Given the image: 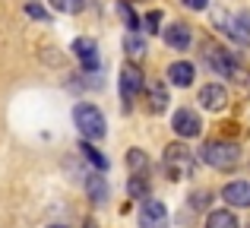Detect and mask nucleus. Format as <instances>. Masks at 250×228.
Returning <instances> with one entry per match:
<instances>
[{"label":"nucleus","instance_id":"f257e3e1","mask_svg":"<svg viewBox=\"0 0 250 228\" xmlns=\"http://www.w3.org/2000/svg\"><path fill=\"white\" fill-rule=\"evenodd\" d=\"M196 159L225 171V168H234L241 162V149H238V143H228V140H206L196 149Z\"/></svg>","mask_w":250,"mask_h":228},{"label":"nucleus","instance_id":"f03ea898","mask_svg":"<svg viewBox=\"0 0 250 228\" xmlns=\"http://www.w3.org/2000/svg\"><path fill=\"white\" fill-rule=\"evenodd\" d=\"M193 149H187L184 143H171V146L165 149V155H162V168H165V174L171 181H184L193 174Z\"/></svg>","mask_w":250,"mask_h":228},{"label":"nucleus","instance_id":"7ed1b4c3","mask_svg":"<svg viewBox=\"0 0 250 228\" xmlns=\"http://www.w3.org/2000/svg\"><path fill=\"white\" fill-rule=\"evenodd\" d=\"M73 124H76V130H80V136L89 140V143H95V140L104 136V114L98 111L95 105H89V102H83V105L73 108Z\"/></svg>","mask_w":250,"mask_h":228},{"label":"nucleus","instance_id":"20e7f679","mask_svg":"<svg viewBox=\"0 0 250 228\" xmlns=\"http://www.w3.org/2000/svg\"><path fill=\"white\" fill-rule=\"evenodd\" d=\"M215 25H219V32L228 35L231 41H238V44L250 41V13H241L238 19L225 16V13H215Z\"/></svg>","mask_w":250,"mask_h":228},{"label":"nucleus","instance_id":"39448f33","mask_svg":"<svg viewBox=\"0 0 250 228\" xmlns=\"http://www.w3.org/2000/svg\"><path fill=\"white\" fill-rule=\"evenodd\" d=\"M117 89H121V99H124V108H130V102L140 95L143 89V73L140 67H133V63H124L121 70V83H117Z\"/></svg>","mask_w":250,"mask_h":228},{"label":"nucleus","instance_id":"423d86ee","mask_svg":"<svg viewBox=\"0 0 250 228\" xmlns=\"http://www.w3.org/2000/svg\"><path fill=\"white\" fill-rule=\"evenodd\" d=\"M140 228H168V209L159 200H143L140 206Z\"/></svg>","mask_w":250,"mask_h":228},{"label":"nucleus","instance_id":"0eeeda50","mask_svg":"<svg viewBox=\"0 0 250 228\" xmlns=\"http://www.w3.org/2000/svg\"><path fill=\"white\" fill-rule=\"evenodd\" d=\"M171 127H174V133H177V136L190 140V136H200L203 121H200V114L190 111V108H177L174 117H171Z\"/></svg>","mask_w":250,"mask_h":228},{"label":"nucleus","instance_id":"6e6552de","mask_svg":"<svg viewBox=\"0 0 250 228\" xmlns=\"http://www.w3.org/2000/svg\"><path fill=\"white\" fill-rule=\"evenodd\" d=\"M206 61H209V67H212L215 73H222V76H234V73H238V61H234L225 48L209 44V48H206Z\"/></svg>","mask_w":250,"mask_h":228},{"label":"nucleus","instance_id":"1a4fd4ad","mask_svg":"<svg viewBox=\"0 0 250 228\" xmlns=\"http://www.w3.org/2000/svg\"><path fill=\"white\" fill-rule=\"evenodd\" d=\"M222 200H225L228 206L247 209V206H250V184H247V181H231V184H225V190H222Z\"/></svg>","mask_w":250,"mask_h":228},{"label":"nucleus","instance_id":"9d476101","mask_svg":"<svg viewBox=\"0 0 250 228\" xmlns=\"http://www.w3.org/2000/svg\"><path fill=\"white\" fill-rule=\"evenodd\" d=\"M73 54L85 70H98V44L92 38H76L73 41Z\"/></svg>","mask_w":250,"mask_h":228},{"label":"nucleus","instance_id":"9b49d317","mask_svg":"<svg viewBox=\"0 0 250 228\" xmlns=\"http://www.w3.org/2000/svg\"><path fill=\"white\" fill-rule=\"evenodd\" d=\"M200 102H203V108H206V111H222V108H225V102H228L225 86H215V83L203 86L200 89Z\"/></svg>","mask_w":250,"mask_h":228},{"label":"nucleus","instance_id":"f8f14e48","mask_svg":"<svg viewBox=\"0 0 250 228\" xmlns=\"http://www.w3.org/2000/svg\"><path fill=\"white\" fill-rule=\"evenodd\" d=\"M165 44L168 48H177V51H184L190 44V25H184V22H174V25H168L165 32Z\"/></svg>","mask_w":250,"mask_h":228},{"label":"nucleus","instance_id":"ddd939ff","mask_svg":"<svg viewBox=\"0 0 250 228\" xmlns=\"http://www.w3.org/2000/svg\"><path fill=\"white\" fill-rule=\"evenodd\" d=\"M168 80L174 83V86L187 89L190 83H193V63H187V61H177V63H171V67H168Z\"/></svg>","mask_w":250,"mask_h":228},{"label":"nucleus","instance_id":"4468645a","mask_svg":"<svg viewBox=\"0 0 250 228\" xmlns=\"http://www.w3.org/2000/svg\"><path fill=\"white\" fill-rule=\"evenodd\" d=\"M85 190H89V200L95 206H102L104 200H108V184H104L102 171H95V174H89V178H85Z\"/></svg>","mask_w":250,"mask_h":228},{"label":"nucleus","instance_id":"2eb2a0df","mask_svg":"<svg viewBox=\"0 0 250 228\" xmlns=\"http://www.w3.org/2000/svg\"><path fill=\"white\" fill-rule=\"evenodd\" d=\"M168 108V92L162 83H152V89H149V111L152 114H162Z\"/></svg>","mask_w":250,"mask_h":228},{"label":"nucleus","instance_id":"dca6fc26","mask_svg":"<svg viewBox=\"0 0 250 228\" xmlns=\"http://www.w3.org/2000/svg\"><path fill=\"white\" fill-rule=\"evenodd\" d=\"M206 228H238V219H234V212H228V209H215V212H209Z\"/></svg>","mask_w":250,"mask_h":228},{"label":"nucleus","instance_id":"f3484780","mask_svg":"<svg viewBox=\"0 0 250 228\" xmlns=\"http://www.w3.org/2000/svg\"><path fill=\"white\" fill-rule=\"evenodd\" d=\"M80 152L85 155V159H89L92 162V165H95V171H104V168H108V159H104V155L102 152H98V149L95 146H92V143L89 140H83V146H80Z\"/></svg>","mask_w":250,"mask_h":228},{"label":"nucleus","instance_id":"a211bd4d","mask_svg":"<svg viewBox=\"0 0 250 228\" xmlns=\"http://www.w3.org/2000/svg\"><path fill=\"white\" fill-rule=\"evenodd\" d=\"M127 193L136 200H149V181L143 178V174H133V178L127 181Z\"/></svg>","mask_w":250,"mask_h":228},{"label":"nucleus","instance_id":"6ab92c4d","mask_svg":"<svg viewBox=\"0 0 250 228\" xmlns=\"http://www.w3.org/2000/svg\"><path fill=\"white\" fill-rule=\"evenodd\" d=\"M124 51H127L130 57H143V54H146V41H143L140 35H133V32H130V35L124 38Z\"/></svg>","mask_w":250,"mask_h":228},{"label":"nucleus","instance_id":"aec40b11","mask_svg":"<svg viewBox=\"0 0 250 228\" xmlns=\"http://www.w3.org/2000/svg\"><path fill=\"white\" fill-rule=\"evenodd\" d=\"M117 13H121V19H124V25H127V29H130V32H136V29H140V19H136V13H133V10H130V6H127V3H117Z\"/></svg>","mask_w":250,"mask_h":228},{"label":"nucleus","instance_id":"412c9836","mask_svg":"<svg viewBox=\"0 0 250 228\" xmlns=\"http://www.w3.org/2000/svg\"><path fill=\"white\" fill-rule=\"evenodd\" d=\"M127 165L133 168V171H143V168H146V152H143V149H130L127 152Z\"/></svg>","mask_w":250,"mask_h":228},{"label":"nucleus","instance_id":"4be33fe9","mask_svg":"<svg viewBox=\"0 0 250 228\" xmlns=\"http://www.w3.org/2000/svg\"><path fill=\"white\" fill-rule=\"evenodd\" d=\"M51 6L61 13H80L83 10V0H51Z\"/></svg>","mask_w":250,"mask_h":228},{"label":"nucleus","instance_id":"5701e85b","mask_svg":"<svg viewBox=\"0 0 250 228\" xmlns=\"http://www.w3.org/2000/svg\"><path fill=\"white\" fill-rule=\"evenodd\" d=\"M143 22H146V25H143V29H146V32H152V35H155V32H162V13L159 10H152V13H146V19H143Z\"/></svg>","mask_w":250,"mask_h":228},{"label":"nucleus","instance_id":"b1692460","mask_svg":"<svg viewBox=\"0 0 250 228\" xmlns=\"http://www.w3.org/2000/svg\"><path fill=\"white\" fill-rule=\"evenodd\" d=\"M25 16H32V19H48V10H44V6H38V3H25Z\"/></svg>","mask_w":250,"mask_h":228},{"label":"nucleus","instance_id":"393cba45","mask_svg":"<svg viewBox=\"0 0 250 228\" xmlns=\"http://www.w3.org/2000/svg\"><path fill=\"white\" fill-rule=\"evenodd\" d=\"M190 200H193V209H206V206H209V193L206 190H203V193H193Z\"/></svg>","mask_w":250,"mask_h":228},{"label":"nucleus","instance_id":"a878e982","mask_svg":"<svg viewBox=\"0 0 250 228\" xmlns=\"http://www.w3.org/2000/svg\"><path fill=\"white\" fill-rule=\"evenodd\" d=\"M184 6H187V10H206L209 0H184Z\"/></svg>","mask_w":250,"mask_h":228},{"label":"nucleus","instance_id":"bb28decb","mask_svg":"<svg viewBox=\"0 0 250 228\" xmlns=\"http://www.w3.org/2000/svg\"><path fill=\"white\" fill-rule=\"evenodd\" d=\"M51 228H63V225H51Z\"/></svg>","mask_w":250,"mask_h":228}]
</instances>
